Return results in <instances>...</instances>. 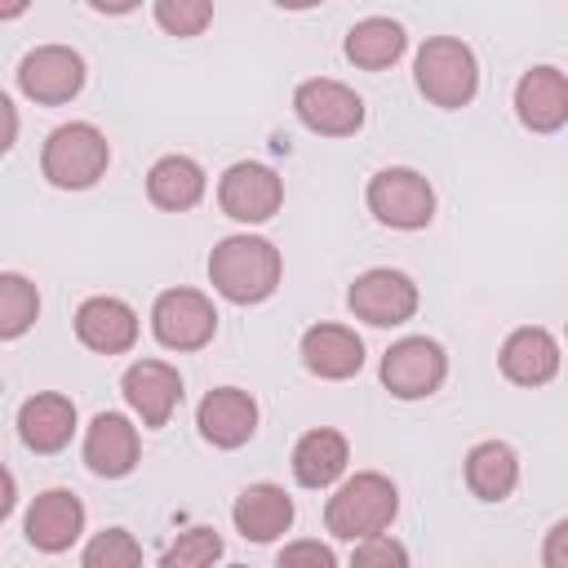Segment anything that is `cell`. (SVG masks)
<instances>
[{
	"label": "cell",
	"mask_w": 568,
	"mask_h": 568,
	"mask_svg": "<svg viewBox=\"0 0 568 568\" xmlns=\"http://www.w3.org/2000/svg\"><path fill=\"white\" fill-rule=\"evenodd\" d=\"M204 271H209V284L217 297H226L231 306H257L280 288L284 253L266 235L240 231V235H222L209 248Z\"/></svg>",
	"instance_id": "6da1fadb"
},
{
	"label": "cell",
	"mask_w": 568,
	"mask_h": 568,
	"mask_svg": "<svg viewBox=\"0 0 568 568\" xmlns=\"http://www.w3.org/2000/svg\"><path fill=\"white\" fill-rule=\"evenodd\" d=\"M395 515H399V488L382 470H355V475H346L333 488V497L324 501V528H328V537L351 541V546L364 541V537L386 532L395 524Z\"/></svg>",
	"instance_id": "7a4b0ae2"
},
{
	"label": "cell",
	"mask_w": 568,
	"mask_h": 568,
	"mask_svg": "<svg viewBox=\"0 0 568 568\" xmlns=\"http://www.w3.org/2000/svg\"><path fill=\"white\" fill-rule=\"evenodd\" d=\"M111 142L93 120L58 124L40 146V178L58 191H89L106 178Z\"/></svg>",
	"instance_id": "3957f363"
},
{
	"label": "cell",
	"mask_w": 568,
	"mask_h": 568,
	"mask_svg": "<svg viewBox=\"0 0 568 568\" xmlns=\"http://www.w3.org/2000/svg\"><path fill=\"white\" fill-rule=\"evenodd\" d=\"M413 84L430 106L457 111L479 93V58L457 36H426L413 58Z\"/></svg>",
	"instance_id": "277c9868"
},
{
	"label": "cell",
	"mask_w": 568,
	"mask_h": 568,
	"mask_svg": "<svg viewBox=\"0 0 568 568\" xmlns=\"http://www.w3.org/2000/svg\"><path fill=\"white\" fill-rule=\"evenodd\" d=\"M364 204L390 231H422L435 222V186L426 173H417L408 164L377 169L364 186Z\"/></svg>",
	"instance_id": "5b68a950"
},
{
	"label": "cell",
	"mask_w": 568,
	"mask_h": 568,
	"mask_svg": "<svg viewBox=\"0 0 568 568\" xmlns=\"http://www.w3.org/2000/svg\"><path fill=\"white\" fill-rule=\"evenodd\" d=\"M346 306L355 320L373 324V328H399L417 315L422 306V293H417V280L399 266H368L351 280L346 288Z\"/></svg>",
	"instance_id": "8992f818"
},
{
	"label": "cell",
	"mask_w": 568,
	"mask_h": 568,
	"mask_svg": "<svg viewBox=\"0 0 568 568\" xmlns=\"http://www.w3.org/2000/svg\"><path fill=\"white\" fill-rule=\"evenodd\" d=\"M377 377L395 399H430L448 377V351L426 333H408L382 351Z\"/></svg>",
	"instance_id": "52a82bcc"
},
{
	"label": "cell",
	"mask_w": 568,
	"mask_h": 568,
	"mask_svg": "<svg viewBox=\"0 0 568 568\" xmlns=\"http://www.w3.org/2000/svg\"><path fill=\"white\" fill-rule=\"evenodd\" d=\"M217 333V306L200 288H164L151 302V337L164 351H204Z\"/></svg>",
	"instance_id": "ba28073f"
},
{
	"label": "cell",
	"mask_w": 568,
	"mask_h": 568,
	"mask_svg": "<svg viewBox=\"0 0 568 568\" xmlns=\"http://www.w3.org/2000/svg\"><path fill=\"white\" fill-rule=\"evenodd\" d=\"M284 204V178L262 160H235L217 178V209L240 226H262Z\"/></svg>",
	"instance_id": "9c48e42d"
},
{
	"label": "cell",
	"mask_w": 568,
	"mask_h": 568,
	"mask_svg": "<svg viewBox=\"0 0 568 568\" xmlns=\"http://www.w3.org/2000/svg\"><path fill=\"white\" fill-rule=\"evenodd\" d=\"M293 115L302 120V129L320 133V138H351L364 129V98L333 80V75H311L293 89Z\"/></svg>",
	"instance_id": "30bf717a"
},
{
	"label": "cell",
	"mask_w": 568,
	"mask_h": 568,
	"mask_svg": "<svg viewBox=\"0 0 568 568\" xmlns=\"http://www.w3.org/2000/svg\"><path fill=\"white\" fill-rule=\"evenodd\" d=\"M84 58L71 44H36L18 62V93L36 106H62L84 89Z\"/></svg>",
	"instance_id": "8fae6325"
},
{
	"label": "cell",
	"mask_w": 568,
	"mask_h": 568,
	"mask_svg": "<svg viewBox=\"0 0 568 568\" xmlns=\"http://www.w3.org/2000/svg\"><path fill=\"white\" fill-rule=\"evenodd\" d=\"M120 395L146 430H160L182 404V373L169 359H133L120 377Z\"/></svg>",
	"instance_id": "7c38bea8"
},
{
	"label": "cell",
	"mask_w": 568,
	"mask_h": 568,
	"mask_svg": "<svg viewBox=\"0 0 568 568\" xmlns=\"http://www.w3.org/2000/svg\"><path fill=\"white\" fill-rule=\"evenodd\" d=\"M80 457H84V466L98 479H124V475H133L138 462H142V435H138L133 417L129 413H115V408H102L84 426Z\"/></svg>",
	"instance_id": "4fadbf2b"
},
{
	"label": "cell",
	"mask_w": 568,
	"mask_h": 568,
	"mask_svg": "<svg viewBox=\"0 0 568 568\" xmlns=\"http://www.w3.org/2000/svg\"><path fill=\"white\" fill-rule=\"evenodd\" d=\"M71 328H75V342L89 346L93 355H124L138 346V311L124 302V297H111V293H93L75 306L71 315Z\"/></svg>",
	"instance_id": "5bb4252c"
},
{
	"label": "cell",
	"mask_w": 568,
	"mask_h": 568,
	"mask_svg": "<svg viewBox=\"0 0 568 568\" xmlns=\"http://www.w3.org/2000/svg\"><path fill=\"white\" fill-rule=\"evenodd\" d=\"M84 501L71 488H44L31 497L27 515H22V532L27 546H36L40 555H62L84 537Z\"/></svg>",
	"instance_id": "9a60e30c"
},
{
	"label": "cell",
	"mask_w": 568,
	"mask_h": 568,
	"mask_svg": "<svg viewBox=\"0 0 568 568\" xmlns=\"http://www.w3.org/2000/svg\"><path fill=\"white\" fill-rule=\"evenodd\" d=\"M257 399L244 390V386H213L200 408H195V426H200V439L231 453V448H244L253 435H257Z\"/></svg>",
	"instance_id": "2e32d148"
},
{
	"label": "cell",
	"mask_w": 568,
	"mask_h": 568,
	"mask_svg": "<svg viewBox=\"0 0 568 568\" xmlns=\"http://www.w3.org/2000/svg\"><path fill=\"white\" fill-rule=\"evenodd\" d=\"M559 364H564V351H559V337L541 324H519L506 333L501 351H497V368L506 382L515 386H546L559 377Z\"/></svg>",
	"instance_id": "e0dca14e"
},
{
	"label": "cell",
	"mask_w": 568,
	"mask_h": 568,
	"mask_svg": "<svg viewBox=\"0 0 568 568\" xmlns=\"http://www.w3.org/2000/svg\"><path fill=\"white\" fill-rule=\"evenodd\" d=\"M515 115L528 133H559L568 124V71L541 62L515 80Z\"/></svg>",
	"instance_id": "ac0fdd59"
},
{
	"label": "cell",
	"mask_w": 568,
	"mask_h": 568,
	"mask_svg": "<svg viewBox=\"0 0 568 568\" xmlns=\"http://www.w3.org/2000/svg\"><path fill=\"white\" fill-rule=\"evenodd\" d=\"M302 364L311 377L320 382H346L364 368V337L351 328V324H333V320H320L302 333V346H297Z\"/></svg>",
	"instance_id": "d6986e66"
},
{
	"label": "cell",
	"mask_w": 568,
	"mask_h": 568,
	"mask_svg": "<svg viewBox=\"0 0 568 568\" xmlns=\"http://www.w3.org/2000/svg\"><path fill=\"white\" fill-rule=\"evenodd\" d=\"M80 417H75V399L62 395V390H36L31 399L18 404V439L22 448L40 453V457H53L71 444Z\"/></svg>",
	"instance_id": "ffe728a7"
},
{
	"label": "cell",
	"mask_w": 568,
	"mask_h": 568,
	"mask_svg": "<svg viewBox=\"0 0 568 568\" xmlns=\"http://www.w3.org/2000/svg\"><path fill=\"white\" fill-rule=\"evenodd\" d=\"M293 515H297V506H293L288 488H284V484H271V479H257V484L240 488V497H235V506H231L235 532H240L244 541H257V546L284 537V532L293 528Z\"/></svg>",
	"instance_id": "44dd1931"
},
{
	"label": "cell",
	"mask_w": 568,
	"mask_h": 568,
	"mask_svg": "<svg viewBox=\"0 0 568 568\" xmlns=\"http://www.w3.org/2000/svg\"><path fill=\"white\" fill-rule=\"evenodd\" d=\"M288 466H293V479L302 488H333V484L346 479L351 444L337 426H311L306 435H297Z\"/></svg>",
	"instance_id": "7402d4cb"
},
{
	"label": "cell",
	"mask_w": 568,
	"mask_h": 568,
	"mask_svg": "<svg viewBox=\"0 0 568 568\" xmlns=\"http://www.w3.org/2000/svg\"><path fill=\"white\" fill-rule=\"evenodd\" d=\"M204 191H209V173H204V164L200 160H191V155H160L151 169H146V200L155 204V209H164V213H186V209H195L200 200H204Z\"/></svg>",
	"instance_id": "603a6c76"
},
{
	"label": "cell",
	"mask_w": 568,
	"mask_h": 568,
	"mask_svg": "<svg viewBox=\"0 0 568 568\" xmlns=\"http://www.w3.org/2000/svg\"><path fill=\"white\" fill-rule=\"evenodd\" d=\"M462 479H466L470 497L506 501L519 488V453L506 439H479V444H470V453L462 462Z\"/></svg>",
	"instance_id": "cb8c5ba5"
},
{
	"label": "cell",
	"mask_w": 568,
	"mask_h": 568,
	"mask_svg": "<svg viewBox=\"0 0 568 568\" xmlns=\"http://www.w3.org/2000/svg\"><path fill=\"white\" fill-rule=\"evenodd\" d=\"M404 49H408V31L395 18H382V13L359 18L342 40L346 62L359 67V71H386L404 58Z\"/></svg>",
	"instance_id": "d4e9b609"
},
{
	"label": "cell",
	"mask_w": 568,
	"mask_h": 568,
	"mask_svg": "<svg viewBox=\"0 0 568 568\" xmlns=\"http://www.w3.org/2000/svg\"><path fill=\"white\" fill-rule=\"evenodd\" d=\"M40 320V288L22 271H0V337L18 342Z\"/></svg>",
	"instance_id": "484cf974"
},
{
	"label": "cell",
	"mask_w": 568,
	"mask_h": 568,
	"mask_svg": "<svg viewBox=\"0 0 568 568\" xmlns=\"http://www.w3.org/2000/svg\"><path fill=\"white\" fill-rule=\"evenodd\" d=\"M222 550H226L222 532L209 524H195L169 541V550L160 555V568H213L222 559Z\"/></svg>",
	"instance_id": "4316f807"
},
{
	"label": "cell",
	"mask_w": 568,
	"mask_h": 568,
	"mask_svg": "<svg viewBox=\"0 0 568 568\" xmlns=\"http://www.w3.org/2000/svg\"><path fill=\"white\" fill-rule=\"evenodd\" d=\"M80 568H142V546L129 528H102L84 541Z\"/></svg>",
	"instance_id": "83f0119b"
},
{
	"label": "cell",
	"mask_w": 568,
	"mask_h": 568,
	"mask_svg": "<svg viewBox=\"0 0 568 568\" xmlns=\"http://www.w3.org/2000/svg\"><path fill=\"white\" fill-rule=\"evenodd\" d=\"M151 18L160 22L164 36L191 40V36H200L213 22V4L209 0H155L151 4Z\"/></svg>",
	"instance_id": "f1b7e54d"
},
{
	"label": "cell",
	"mask_w": 568,
	"mask_h": 568,
	"mask_svg": "<svg viewBox=\"0 0 568 568\" xmlns=\"http://www.w3.org/2000/svg\"><path fill=\"white\" fill-rule=\"evenodd\" d=\"M346 568H408V546L399 537H390V532L364 537V541H355Z\"/></svg>",
	"instance_id": "f546056e"
},
{
	"label": "cell",
	"mask_w": 568,
	"mask_h": 568,
	"mask_svg": "<svg viewBox=\"0 0 568 568\" xmlns=\"http://www.w3.org/2000/svg\"><path fill=\"white\" fill-rule=\"evenodd\" d=\"M275 568H337V555L328 541L320 537H293L284 541V550L275 555Z\"/></svg>",
	"instance_id": "4dcf8cb0"
},
{
	"label": "cell",
	"mask_w": 568,
	"mask_h": 568,
	"mask_svg": "<svg viewBox=\"0 0 568 568\" xmlns=\"http://www.w3.org/2000/svg\"><path fill=\"white\" fill-rule=\"evenodd\" d=\"M541 568H568V519H555L541 537Z\"/></svg>",
	"instance_id": "1f68e13d"
},
{
	"label": "cell",
	"mask_w": 568,
	"mask_h": 568,
	"mask_svg": "<svg viewBox=\"0 0 568 568\" xmlns=\"http://www.w3.org/2000/svg\"><path fill=\"white\" fill-rule=\"evenodd\" d=\"M93 13H133V4H93Z\"/></svg>",
	"instance_id": "d6a6232c"
},
{
	"label": "cell",
	"mask_w": 568,
	"mask_h": 568,
	"mask_svg": "<svg viewBox=\"0 0 568 568\" xmlns=\"http://www.w3.org/2000/svg\"><path fill=\"white\" fill-rule=\"evenodd\" d=\"M231 568H248V564H231Z\"/></svg>",
	"instance_id": "836d02e7"
},
{
	"label": "cell",
	"mask_w": 568,
	"mask_h": 568,
	"mask_svg": "<svg viewBox=\"0 0 568 568\" xmlns=\"http://www.w3.org/2000/svg\"><path fill=\"white\" fill-rule=\"evenodd\" d=\"M564 337H568V320H564Z\"/></svg>",
	"instance_id": "e575fe53"
}]
</instances>
